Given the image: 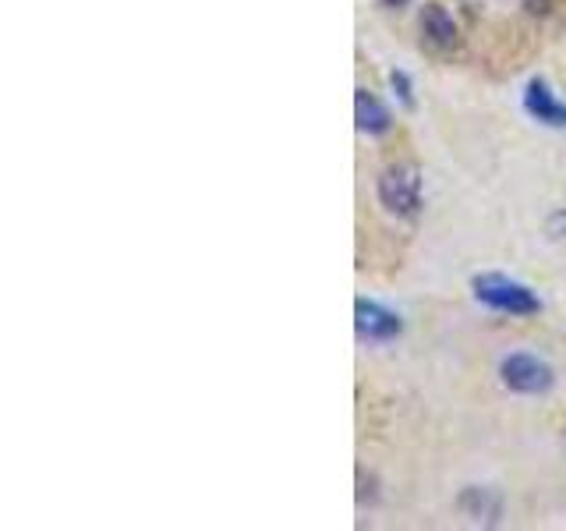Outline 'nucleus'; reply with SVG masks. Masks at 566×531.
<instances>
[{
    "mask_svg": "<svg viewBox=\"0 0 566 531\" xmlns=\"http://www.w3.org/2000/svg\"><path fill=\"white\" fill-rule=\"evenodd\" d=\"M471 294L482 301L485 309L492 312H503V315H517V319H527V315H538L542 312V298L527 288V283L513 280V277H503V273H482L471 280Z\"/></svg>",
    "mask_w": 566,
    "mask_h": 531,
    "instance_id": "nucleus-1",
    "label": "nucleus"
},
{
    "mask_svg": "<svg viewBox=\"0 0 566 531\" xmlns=\"http://www.w3.org/2000/svg\"><path fill=\"white\" fill-rule=\"evenodd\" d=\"M376 195L386 212H394L397 220H415L421 212V170L415 164H389L379 181Z\"/></svg>",
    "mask_w": 566,
    "mask_h": 531,
    "instance_id": "nucleus-2",
    "label": "nucleus"
},
{
    "mask_svg": "<svg viewBox=\"0 0 566 531\" xmlns=\"http://www.w3.org/2000/svg\"><path fill=\"white\" fill-rule=\"evenodd\" d=\"M500 379L506 389H513V394L542 397L553 389L556 372L548 362L535 358V354H506V358L500 362Z\"/></svg>",
    "mask_w": 566,
    "mask_h": 531,
    "instance_id": "nucleus-3",
    "label": "nucleus"
},
{
    "mask_svg": "<svg viewBox=\"0 0 566 531\" xmlns=\"http://www.w3.org/2000/svg\"><path fill=\"white\" fill-rule=\"evenodd\" d=\"M354 330H358V336L368 344H389L403 333V323L397 312H389L379 301L358 298L354 301Z\"/></svg>",
    "mask_w": 566,
    "mask_h": 531,
    "instance_id": "nucleus-4",
    "label": "nucleus"
},
{
    "mask_svg": "<svg viewBox=\"0 0 566 531\" xmlns=\"http://www.w3.org/2000/svg\"><path fill=\"white\" fill-rule=\"evenodd\" d=\"M524 111L531 121L545 124V128H566V103L556 100L545 79H531L524 85Z\"/></svg>",
    "mask_w": 566,
    "mask_h": 531,
    "instance_id": "nucleus-5",
    "label": "nucleus"
},
{
    "mask_svg": "<svg viewBox=\"0 0 566 531\" xmlns=\"http://www.w3.org/2000/svg\"><path fill=\"white\" fill-rule=\"evenodd\" d=\"M418 25H421V35H424V43H429L432 50L439 53H450L460 46V32H457V22H453V14L442 8V4H424L418 11Z\"/></svg>",
    "mask_w": 566,
    "mask_h": 531,
    "instance_id": "nucleus-6",
    "label": "nucleus"
},
{
    "mask_svg": "<svg viewBox=\"0 0 566 531\" xmlns=\"http://www.w3.org/2000/svg\"><path fill=\"white\" fill-rule=\"evenodd\" d=\"M354 121H358V132L365 135H386L394 128V117H389L382 100L371 96L368 88H354Z\"/></svg>",
    "mask_w": 566,
    "mask_h": 531,
    "instance_id": "nucleus-7",
    "label": "nucleus"
},
{
    "mask_svg": "<svg viewBox=\"0 0 566 531\" xmlns=\"http://www.w3.org/2000/svg\"><path fill=\"white\" fill-rule=\"evenodd\" d=\"M457 507L468 513L471 521H485V524H495L503 518V500H500V492H492V489H464L460 492V500Z\"/></svg>",
    "mask_w": 566,
    "mask_h": 531,
    "instance_id": "nucleus-8",
    "label": "nucleus"
},
{
    "mask_svg": "<svg viewBox=\"0 0 566 531\" xmlns=\"http://www.w3.org/2000/svg\"><path fill=\"white\" fill-rule=\"evenodd\" d=\"M389 88H394V96L411 111L415 106V85H411V75L407 71H389Z\"/></svg>",
    "mask_w": 566,
    "mask_h": 531,
    "instance_id": "nucleus-9",
    "label": "nucleus"
},
{
    "mask_svg": "<svg viewBox=\"0 0 566 531\" xmlns=\"http://www.w3.org/2000/svg\"><path fill=\"white\" fill-rule=\"evenodd\" d=\"M548 235H553V238H566V209H556L553 217H548Z\"/></svg>",
    "mask_w": 566,
    "mask_h": 531,
    "instance_id": "nucleus-10",
    "label": "nucleus"
},
{
    "mask_svg": "<svg viewBox=\"0 0 566 531\" xmlns=\"http://www.w3.org/2000/svg\"><path fill=\"white\" fill-rule=\"evenodd\" d=\"M521 8H524L527 14H538V18H545L548 11H553V0H521Z\"/></svg>",
    "mask_w": 566,
    "mask_h": 531,
    "instance_id": "nucleus-11",
    "label": "nucleus"
},
{
    "mask_svg": "<svg viewBox=\"0 0 566 531\" xmlns=\"http://www.w3.org/2000/svg\"><path fill=\"white\" fill-rule=\"evenodd\" d=\"M382 8H389V11H400V8H407L411 4V0H379Z\"/></svg>",
    "mask_w": 566,
    "mask_h": 531,
    "instance_id": "nucleus-12",
    "label": "nucleus"
}]
</instances>
